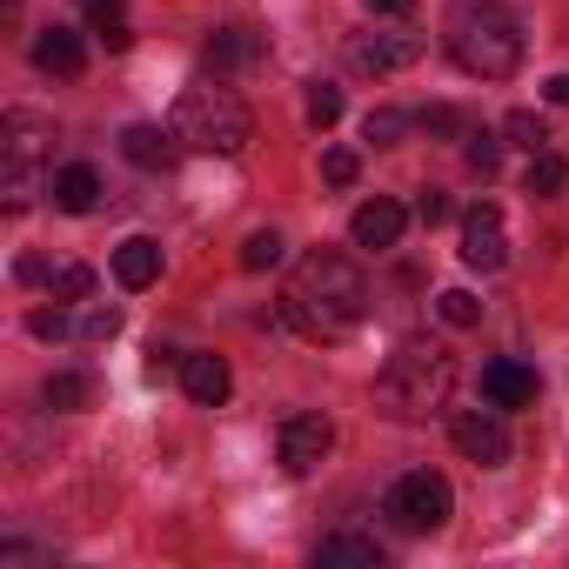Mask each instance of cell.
<instances>
[{
	"instance_id": "cell-7",
	"label": "cell",
	"mask_w": 569,
	"mask_h": 569,
	"mask_svg": "<svg viewBox=\"0 0 569 569\" xmlns=\"http://www.w3.org/2000/svg\"><path fill=\"white\" fill-rule=\"evenodd\" d=\"M449 436H456V449H462L476 469H502V462H509V429H502L496 409H456V416H449Z\"/></svg>"
},
{
	"instance_id": "cell-25",
	"label": "cell",
	"mask_w": 569,
	"mask_h": 569,
	"mask_svg": "<svg viewBox=\"0 0 569 569\" xmlns=\"http://www.w3.org/2000/svg\"><path fill=\"white\" fill-rule=\"evenodd\" d=\"M274 261H281V234H274V228H254V234L241 241V268L261 274V268H274Z\"/></svg>"
},
{
	"instance_id": "cell-28",
	"label": "cell",
	"mask_w": 569,
	"mask_h": 569,
	"mask_svg": "<svg viewBox=\"0 0 569 569\" xmlns=\"http://www.w3.org/2000/svg\"><path fill=\"white\" fill-rule=\"evenodd\" d=\"M356 174H362V161H356V148H329V154H322V181H329V188H349Z\"/></svg>"
},
{
	"instance_id": "cell-21",
	"label": "cell",
	"mask_w": 569,
	"mask_h": 569,
	"mask_svg": "<svg viewBox=\"0 0 569 569\" xmlns=\"http://www.w3.org/2000/svg\"><path fill=\"white\" fill-rule=\"evenodd\" d=\"M88 296H94V268L88 261L54 268V302H88Z\"/></svg>"
},
{
	"instance_id": "cell-16",
	"label": "cell",
	"mask_w": 569,
	"mask_h": 569,
	"mask_svg": "<svg viewBox=\"0 0 569 569\" xmlns=\"http://www.w3.org/2000/svg\"><path fill=\"white\" fill-rule=\"evenodd\" d=\"M48 194H54L61 214H94V201H101V174H94L88 161H74V168H61V174L48 181Z\"/></svg>"
},
{
	"instance_id": "cell-24",
	"label": "cell",
	"mask_w": 569,
	"mask_h": 569,
	"mask_svg": "<svg viewBox=\"0 0 569 569\" xmlns=\"http://www.w3.org/2000/svg\"><path fill=\"white\" fill-rule=\"evenodd\" d=\"M562 181H569V168H562L549 148H542V154H529V174H522V188H529V194H556Z\"/></svg>"
},
{
	"instance_id": "cell-37",
	"label": "cell",
	"mask_w": 569,
	"mask_h": 569,
	"mask_svg": "<svg viewBox=\"0 0 569 569\" xmlns=\"http://www.w3.org/2000/svg\"><path fill=\"white\" fill-rule=\"evenodd\" d=\"M542 94H549L556 108H569V74H549V81H542Z\"/></svg>"
},
{
	"instance_id": "cell-4",
	"label": "cell",
	"mask_w": 569,
	"mask_h": 569,
	"mask_svg": "<svg viewBox=\"0 0 569 569\" xmlns=\"http://www.w3.org/2000/svg\"><path fill=\"white\" fill-rule=\"evenodd\" d=\"M168 128H174L181 148H194V154H241V148H248V108H241V94L221 88V81L181 88Z\"/></svg>"
},
{
	"instance_id": "cell-17",
	"label": "cell",
	"mask_w": 569,
	"mask_h": 569,
	"mask_svg": "<svg viewBox=\"0 0 569 569\" xmlns=\"http://www.w3.org/2000/svg\"><path fill=\"white\" fill-rule=\"evenodd\" d=\"M181 389H188V402L221 409V402H228V362H221V356H188V362H181Z\"/></svg>"
},
{
	"instance_id": "cell-3",
	"label": "cell",
	"mask_w": 569,
	"mask_h": 569,
	"mask_svg": "<svg viewBox=\"0 0 569 569\" xmlns=\"http://www.w3.org/2000/svg\"><path fill=\"white\" fill-rule=\"evenodd\" d=\"M449 389H456V356L436 349V342H409V349H396V356L382 362V376H376V402H382L389 416H402V422L442 409Z\"/></svg>"
},
{
	"instance_id": "cell-34",
	"label": "cell",
	"mask_w": 569,
	"mask_h": 569,
	"mask_svg": "<svg viewBox=\"0 0 569 569\" xmlns=\"http://www.w3.org/2000/svg\"><path fill=\"white\" fill-rule=\"evenodd\" d=\"M94 34L108 41V54H128V48H134V34H128V21H101Z\"/></svg>"
},
{
	"instance_id": "cell-33",
	"label": "cell",
	"mask_w": 569,
	"mask_h": 569,
	"mask_svg": "<svg viewBox=\"0 0 569 569\" xmlns=\"http://www.w3.org/2000/svg\"><path fill=\"white\" fill-rule=\"evenodd\" d=\"M28 329H34L41 342H61V336H68V316H61V309H34V316H28Z\"/></svg>"
},
{
	"instance_id": "cell-23",
	"label": "cell",
	"mask_w": 569,
	"mask_h": 569,
	"mask_svg": "<svg viewBox=\"0 0 569 569\" xmlns=\"http://www.w3.org/2000/svg\"><path fill=\"white\" fill-rule=\"evenodd\" d=\"M502 134H509L516 148H529V154H542V141H549V128H542V114H536V108H516V114L502 121Z\"/></svg>"
},
{
	"instance_id": "cell-29",
	"label": "cell",
	"mask_w": 569,
	"mask_h": 569,
	"mask_svg": "<svg viewBox=\"0 0 569 569\" xmlns=\"http://www.w3.org/2000/svg\"><path fill=\"white\" fill-rule=\"evenodd\" d=\"M469 168L476 174H496L502 168V141L496 134H469Z\"/></svg>"
},
{
	"instance_id": "cell-15",
	"label": "cell",
	"mask_w": 569,
	"mask_h": 569,
	"mask_svg": "<svg viewBox=\"0 0 569 569\" xmlns=\"http://www.w3.org/2000/svg\"><path fill=\"white\" fill-rule=\"evenodd\" d=\"M154 274H161V241L128 234L114 248V281H121V289H154Z\"/></svg>"
},
{
	"instance_id": "cell-18",
	"label": "cell",
	"mask_w": 569,
	"mask_h": 569,
	"mask_svg": "<svg viewBox=\"0 0 569 569\" xmlns=\"http://www.w3.org/2000/svg\"><path fill=\"white\" fill-rule=\"evenodd\" d=\"M322 569H382V542L376 536H356V529H342V536H322Z\"/></svg>"
},
{
	"instance_id": "cell-20",
	"label": "cell",
	"mask_w": 569,
	"mask_h": 569,
	"mask_svg": "<svg viewBox=\"0 0 569 569\" xmlns=\"http://www.w3.org/2000/svg\"><path fill=\"white\" fill-rule=\"evenodd\" d=\"M436 316H442L449 329H476V322H482V302H476L469 289H442V296H436Z\"/></svg>"
},
{
	"instance_id": "cell-27",
	"label": "cell",
	"mask_w": 569,
	"mask_h": 569,
	"mask_svg": "<svg viewBox=\"0 0 569 569\" xmlns=\"http://www.w3.org/2000/svg\"><path fill=\"white\" fill-rule=\"evenodd\" d=\"M48 409H81L88 402V376H48Z\"/></svg>"
},
{
	"instance_id": "cell-19",
	"label": "cell",
	"mask_w": 569,
	"mask_h": 569,
	"mask_svg": "<svg viewBox=\"0 0 569 569\" xmlns=\"http://www.w3.org/2000/svg\"><path fill=\"white\" fill-rule=\"evenodd\" d=\"M254 54V41L241 34V28H221V34H208V68H241Z\"/></svg>"
},
{
	"instance_id": "cell-9",
	"label": "cell",
	"mask_w": 569,
	"mask_h": 569,
	"mask_svg": "<svg viewBox=\"0 0 569 569\" xmlns=\"http://www.w3.org/2000/svg\"><path fill=\"white\" fill-rule=\"evenodd\" d=\"M422 61V34H356L349 41V68L356 74H396Z\"/></svg>"
},
{
	"instance_id": "cell-14",
	"label": "cell",
	"mask_w": 569,
	"mask_h": 569,
	"mask_svg": "<svg viewBox=\"0 0 569 569\" xmlns=\"http://www.w3.org/2000/svg\"><path fill=\"white\" fill-rule=\"evenodd\" d=\"M174 128L161 134V128H148V121H134V128H121V154L134 161V168H148V174H161V168H174Z\"/></svg>"
},
{
	"instance_id": "cell-36",
	"label": "cell",
	"mask_w": 569,
	"mask_h": 569,
	"mask_svg": "<svg viewBox=\"0 0 569 569\" xmlns=\"http://www.w3.org/2000/svg\"><path fill=\"white\" fill-rule=\"evenodd\" d=\"M14 274H21V281H48V261H41V254H21V268H14Z\"/></svg>"
},
{
	"instance_id": "cell-22",
	"label": "cell",
	"mask_w": 569,
	"mask_h": 569,
	"mask_svg": "<svg viewBox=\"0 0 569 569\" xmlns=\"http://www.w3.org/2000/svg\"><path fill=\"white\" fill-rule=\"evenodd\" d=\"M409 128H416V121H409V114H402V108H376V114H369V121H362V134H369V141H376V148H396V141H402V134H409Z\"/></svg>"
},
{
	"instance_id": "cell-38",
	"label": "cell",
	"mask_w": 569,
	"mask_h": 569,
	"mask_svg": "<svg viewBox=\"0 0 569 569\" xmlns=\"http://www.w3.org/2000/svg\"><path fill=\"white\" fill-rule=\"evenodd\" d=\"M8 14H21V0H8Z\"/></svg>"
},
{
	"instance_id": "cell-8",
	"label": "cell",
	"mask_w": 569,
	"mask_h": 569,
	"mask_svg": "<svg viewBox=\"0 0 569 569\" xmlns=\"http://www.w3.org/2000/svg\"><path fill=\"white\" fill-rule=\"evenodd\" d=\"M274 449H281V469H289V476H309L336 449V422L329 416H289L281 436H274Z\"/></svg>"
},
{
	"instance_id": "cell-11",
	"label": "cell",
	"mask_w": 569,
	"mask_h": 569,
	"mask_svg": "<svg viewBox=\"0 0 569 569\" xmlns=\"http://www.w3.org/2000/svg\"><path fill=\"white\" fill-rule=\"evenodd\" d=\"M402 221H409V214H402V201L376 194V201H362V208H356L349 234H356V248H376V254H382V248H396V241H402Z\"/></svg>"
},
{
	"instance_id": "cell-32",
	"label": "cell",
	"mask_w": 569,
	"mask_h": 569,
	"mask_svg": "<svg viewBox=\"0 0 569 569\" xmlns=\"http://www.w3.org/2000/svg\"><path fill=\"white\" fill-rule=\"evenodd\" d=\"M416 221H422V228L449 221V194H442V188H422V194H416Z\"/></svg>"
},
{
	"instance_id": "cell-35",
	"label": "cell",
	"mask_w": 569,
	"mask_h": 569,
	"mask_svg": "<svg viewBox=\"0 0 569 569\" xmlns=\"http://www.w3.org/2000/svg\"><path fill=\"white\" fill-rule=\"evenodd\" d=\"M376 14H389V21H402V14H416V0H369Z\"/></svg>"
},
{
	"instance_id": "cell-6",
	"label": "cell",
	"mask_w": 569,
	"mask_h": 569,
	"mask_svg": "<svg viewBox=\"0 0 569 569\" xmlns=\"http://www.w3.org/2000/svg\"><path fill=\"white\" fill-rule=\"evenodd\" d=\"M449 509H456V496H449V482H442L436 469L396 476V489H389V502H382V516H389L396 529H409V536H436V529L449 522Z\"/></svg>"
},
{
	"instance_id": "cell-1",
	"label": "cell",
	"mask_w": 569,
	"mask_h": 569,
	"mask_svg": "<svg viewBox=\"0 0 569 569\" xmlns=\"http://www.w3.org/2000/svg\"><path fill=\"white\" fill-rule=\"evenodd\" d=\"M369 302H376V296H369V274H362L349 254H329V248L302 254L296 274H289V296H281L289 322H296L302 336H316V342L356 336L362 316H369Z\"/></svg>"
},
{
	"instance_id": "cell-13",
	"label": "cell",
	"mask_w": 569,
	"mask_h": 569,
	"mask_svg": "<svg viewBox=\"0 0 569 569\" xmlns=\"http://www.w3.org/2000/svg\"><path fill=\"white\" fill-rule=\"evenodd\" d=\"M34 68H41V74H61V81H74V74L88 68V48H81V34H68V28H48V34H34Z\"/></svg>"
},
{
	"instance_id": "cell-12",
	"label": "cell",
	"mask_w": 569,
	"mask_h": 569,
	"mask_svg": "<svg viewBox=\"0 0 569 569\" xmlns=\"http://www.w3.org/2000/svg\"><path fill=\"white\" fill-rule=\"evenodd\" d=\"M482 396H489L496 409H529V402H536V369H529V362L496 356V362L482 369Z\"/></svg>"
},
{
	"instance_id": "cell-30",
	"label": "cell",
	"mask_w": 569,
	"mask_h": 569,
	"mask_svg": "<svg viewBox=\"0 0 569 569\" xmlns=\"http://www.w3.org/2000/svg\"><path fill=\"white\" fill-rule=\"evenodd\" d=\"M81 336H88V342H114V336H121V309H88Z\"/></svg>"
},
{
	"instance_id": "cell-2",
	"label": "cell",
	"mask_w": 569,
	"mask_h": 569,
	"mask_svg": "<svg viewBox=\"0 0 569 569\" xmlns=\"http://www.w3.org/2000/svg\"><path fill=\"white\" fill-rule=\"evenodd\" d=\"M449 54L462 74H482V81H509L529 54L522 41V21L509 8H496V0H469V8H456L449 21Z\"/></svg>"
},
{
	"instance_id": "cell-26",
	"label": "cell",
	"mask_w": 569,
	"mask_h": 569,
	"mask_svg": "<svg viewBox=\"0 0 569 569\" xmlns=\"http://www.w3.org/2000/svg\"><path fill=\"white\" fill-rule=\"evenodd\" d=\"M309 121H316V128H336V121H342V88L316 81V88H309Z\"/></svg>"
},
{
	"instance_id": "cell-10",
	"label": "cell",
	"mask_w": 569,
	"mask_h": 569,
	"mask_svg": "<svg viewBox=\"0 0 569 569\" xmlns=\"http://www.w3.org/2000/svg\"><path fill=\"white\" fill-rule=\"evenodd\" d=\"M502 254H509V234H502V208L496 201H476L469 214H462V261L469 268H502Z\"/></svg>"
},
{
	"instance_id": "cell-31",
	"label": "cell",
	"mask_w": 569,
	"mask_h": 569,
	"mask_svg": "<svg viewBox=\"0 0 569 569\" xmlns=\"http://www.w3.org/2000/svg\"><path fill=\"white\" fill-rule=\"evenodd\" d=\"M416 128H429V134H462V114L436 101V108H422V114H416Z\"/></svg>"
},
{
	"instance_id": "cell-5",
	"label": "cell",
	"mask_w": 569,
	"mask_h": 569,
	"mask_svg": "<svg viewBox=\"0 0 569 569\" xmlns=\"http://www.w3.org/2000/svg\"><path fill=\"white\" fill-rule=\"evenodd\" d=\"M54 154V121L14 108L0 121V194H8V214H21L34 194H41V168Z\"/></svg>"
}]
</instances>
